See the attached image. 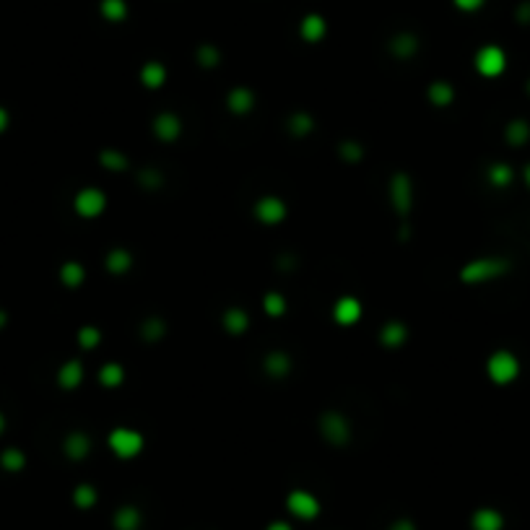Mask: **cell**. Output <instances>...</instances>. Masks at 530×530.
<instances>
[{"mask_svg": "<svg viewBox=\"0 0 530 530\" xmlns=\"http://www.w3.org/2000/svg\"><path fill=\"white\" fill-rule=\"evenodd\" d=\"M486 370H489V377L494 379V382H499V385H507V382H512V379L517 377L520 364H517V359H514L510 351H497L489 359Z\"/></svg>", "mask_w": 530, "mask_h": 530, "instance_id": "cell-1", "label": "cell"}, {"mask_svg": "<svg viewBox=\"0 0 530 530\" xmlns=\"http://www.w3.org/2000/svg\"><path fill=\"white\" fill-rule=\"evenodd\" d=\"M507 271V263H502V260H476V263H468L466 268H463V273H460V278L468 283H481V281H489V278H497L499 273H505Z\"/></svg>", "mask_w": 530, "mask_h": 530, "instance_id": "cell-2", "label": "cell"}, {"mask_svg": "<svg viewBox=\"0 0 530 530\" xmlns=\"http://www.w3.org/2000/svg\"><path fill=\"white\" fill-rule=\"evenodd\" d=\"M110 447H112L114 455L120 458H136L141 447H143V437L133 429H114L110 434Z\"/></svg>", "mask_w": 530, "mask_h": 530, "instance_id": "cell-3", "label": "cell"}, {"mask_svg": "<svg viewBox=\"0 0 530 530\" xmlns=\"http://www.w3.org/2000/svg\"><path fill=\"white\" fill-rule=\"evenodd\" d=\"M286 507L289 512L299 520H312L320 512V502L310 494V491H291L289 499H286Z\"/></svg>", "mask_w": 530, "mask_h": 530, "instance_id": "cell-4", "label": "cell"}, {"mask_svg": "<svg viewBox=\"0 0 530 530\" xmlns=\"http://www.w3.org/2000/svg\"><path fill=\"white\" fill-rule=\"evenodd\" d=\"M505 52L499 47H494V45H489V47H483L478 55H476V68H478V73H483V76H489V78H494V76H499V73L505 71Z\"/></svg>", "mask_w": 530, "mask_h": 530, "instance_id": "cell-5", "label": "cell"}, {"mask_svg": "<svg viewBox=\"0 0 530 530\" xmlns=\"http://www.w3.org/2000/svg\"><path fill=\"white\" fill-rule=\"evenodd\" d=\"M105 193H99V190H94V187H88V190H81L78 195H76V211H78L81 216H99L102 211H105Z\"/></svg>", "mask_w": 530, "mask_h": 530, "instance_id": "cell-6", "label": "cell"}, {"mask_svg": "<svg viewBox=\"0 0 530 530\" xmlns=\"http://www.w3.org/2000/svg\"><path fill=\"white\" fill-rule=\"evenodd\" d=\"M320 426H322V437L333 444H343L348 440V424L341 413H325L320 418Z\"/></svg>", "mask_w": 530, "mask_h": 530, "instance_id": "cell-7", "label": "cell"}, {"mask_svg": "<svg viewBox=\"0 0 530 530\" xmlns=\"http://www.w3.org/2000/svg\"><path fill=\"white\" fill-rule=\"evenodd\" d=\"M390 198H393V206L398 213H408L411 211V182L406 175H395L393 182H390Z\"/></svg>", "mask_w": 530, "mask_h": 530, "instance_id": "cell-8", "label": "cell"}, {"mask_svg": "<svg viewBox=\"0 0 530 530\" xmlns=\"http://www.w3.org/2000/svg\"><path fill=\"white\" fill-rule=\"evenodd\" d=\"M257 218L265 221V224H278L283 216H286V206H283L278 198H263L257 203Z\"/></svg>", "mask_w": 530, "mask_h": 530, "instance_id": "cell-9", "label": "cell"}, {"mask_svg": "<svg viewBox=\"0 0 530 530\" xmlns=\"http://www.w3.org/2000/svg\"><path fill=\"white\" fill-rule=\"evenodd\" d=\"M333 314H336V320L341 325H353V322L362 317V305L351 297H343L338 299V305L333 307Z\"/></svg>", "mask_w": 530, "mask_h": 530, "instance_id": "cell-10", "label": "cell"}, {"mask_svg": "<svg viewBox=\"0 0 530 530\" xmlns=\"http://www.w3.org/2000/svg\"><path fill=\"white\" fill-rule=\"evenodd\" d=\"M473 530H502V514L497 510H478L473 514Z\"/></svg>", "mask_w": 530, "mask_h": 530, "instance_id": "cell-11", "label": "cell"}, {"mask_svg": "<svg viewBox=\"0 0 530 530\" xmlns=\"http://www.w3.org/2000/svg\"><path fill=\"white\" fill-rule=\"evenodd\" d=\"M156 133L164 141H175L177 133H179V120L175 114H161V117H156Z\"/></svg>", "mask_w": 530, "mask_h": 530, "instance_id": "cell-12", "label": "cell"}, {"mask_svg": "<svg viewBox=\"0 0 530 530\" xmlns=\"http://www.w3.org/2000/svg\"><path fill=\"white\" fill-rule=\"evenodd\" d=\"M325 34V21L320 16H307L302 21V37L310 42H317Z\"/></svg>", "mask_w": 530, "mask_h": 530, "instance_id": "cell-13", "label": "cell"}, {"mask_svg": "<svg viewBox=\"0 0 530 530\" xmlns=\"http://www.w3.org/2000/svg\"><path fill=\"white\" fill-rule=\"evenodd\" d=\"M88 447H91V444H88V437H86V434H71V437H68V442H65V452H68V455H71V458H83V455H86V452H88Z\"/></svg>", "mask_w": 530, "mask_h": 530, "instance_id": "cell-14", "label": "cell"}, {"mask_svg": "<svg viewBox=\"0 0 530 530\" xmlns=\"http://www.w3.org/2000/svg\"><path fill=\"white\" fill-rule=\"evenodd\" d=\"M81 377H83V370H81V364L78 362H68L63 370H60V377H57V379H60V385L71 390V387L78 385Z\"/></svg>", "mask_w": 530, "mask_h": 530, "instance_id": "cell-15", "label": "cell"}, {"mask_svg": "<svg viewBox=\"0 0 530 530\" xmlns=\"http://www.w3.org/2000/svg\"><path fill=\"white\" fill-rule=\"evenodd\" d=\"M138 522H141V514H138L133 507H122L120 512L114 514V525H117V530H136Z\"/></svg>", "mask_w": 530, "mask_h": 530, "instance_id": "cell-16", "label": "cell"}, {"mask_svg": "<svg viewBox=\"0 0 530 530\" xmlns=\"http://www.w3.org/2000/svg\"><path fill=\"white\" fill-rule=\"evenodd\" d=\"M229 107L240 114L247 112L249 107H252V94H249L247 88H234L232 94H229Z\"/></svg>", "mask_w": 530, "mask_h": 530, "instance_id": "cell-17", "label": "cell"}, {"mask_svg": "<svg viewBox=\"0 0 530 530\" xmlns=\"http://www.w3.org/2000/svg\"><path fill=\"white\" fill-rule=\"evenodd\" d=\"M164 76H167V73H164V68H161L159 63H148L143 71H141V81L151 88L161 86V83H164Z\"/></svg>", "mask_w": 530, "mask_h": 530, "instance_id": "cell-18", "label": "cell"}, {"mask_svg": "<svg viewBox=\"0 0 530 530\" xmlns=\"http://www.w3.org/2000/svg\"><path fill=\"white\" fill-rule=\"evenodd\" d=\"M224 325H226V330H232V333H242V330L247 328V314L234 307V310H229V312L224 314Z\"/></svg>", "mask_w": 530, "mask_h": 530, "instance_id": "cell-19", "label": "cell"}, {"mask_svg": "<svg viewBox=\"0 0 530 530\" xmlns=\"http://www.w3.org/2000/svg\"><path fill=\"white\" fill-rule=\"evenodd\" d=\"M265 370L271 372V375H276V377H281V375L289 372V359H286L283 353H271V356L265 359Z\"/></svg>", "mask_w": 530, "mask_h": 530, "instance_id": "cell-20", "label": "cell"}, {"mask_svg": "<svg viewBox=\"0 0 530 530\" xmlns=\"http://www.w3.org/2000/svg\"><path fill=\"white\" fill-rule=\"evenodd\" d=\"M107 265H110L112 273H122V271H128L130 268V255L125 252V249H114L112 255L107 257Z\"/></svg>", "mask_w": 530, "mask_h": 530, "instance_id": "cell-21", "label": "cell"}, {"mask_svg": "<svg viewBox=\"0 0 530 530\" xmlns=\"http://www.w3.org/2000/svg\"><path fill=\"white\" fill-rule=\"evenodd\" d=\"M99 379H102V385L107 387H114L122 382V367H117V364H107L105 370L99 372Z\"/></svg>", "mask_w": 530, "mask_h": 530, "instance_id": "cell-22", "label": "cell"}, {"mask_svg": "<svg viewBox=\"0 0 530 530\" xmlns=\"http://www.w3.org/2000/svg\"><path fill=\"white\" fill-rule=\"evenodd\" d=\"M403 338H406V328L398 325V322L385 325V330H382V341H385V346H398Z\"/></svg>", "mask_w": 530, "mask_h": 530, "instance_id": "cell-23", "label": "cell"}, {"mask_svg": "<svg viewBox=\"0 0 530 530\" xmlns=\"http://www.w3.org/2000/svg\"><path fill=\"white\" fill-rule=\"evenodd\" d=\"M63 281L68 283V286H78V283L83 281V268H81L78 263H68L63 268Z\"/></svg>", "mask_w": 530, "mask_h": 530, "instance_id": "cell-24", "label": "cell"}, {"mask_svg": "<svg viewBox=\"0 0 530 530\" xmlns=\"http://www.w3.org/2000/svg\"><path fill=\"white\" fill-rule=\"evenodd\" d=\"M102 13H105L107 18L117 21V18L125 16V3H122V0H105V3H102Z\"/></svg>", "mask_w": 530, "mask_h": 530, "instance_id": "cell-25", "label": "cell"}, {"mask_svg": "<svg viewBox=\"0 0 530 530\" xmlns=\"http://www.w3.org/2000/svg\"><path fill=\"white\" fill-rule=\"evenodd\" d=\"M429 97H432V102H437V105H447L452 99V88L444 86V83H434V86L429 88Z\"/></svg>", "mask_w": 530, "mask_h": 530, "instance_id": "cell-26", "label": "cell"}, {"mask_svg": "<svg viewBox=\"0 0 530 530\" xmlns=\"http://www.w3.org/2000/svg\"><path fill=\"white\" fill-rule=\"evenodd\" d=\"M263 305H265V312H271V314H283V310H286V302H283L278 294H268V297L263 299Z\"/></svg>", "mask_w": 530, "mask_h": 530, "instance_id": "cell-27", "label": "cell"}, {"mask_svg": "<svg viewBox=\"0 0 530 530\" xmlns=\"http://www.w3.org/2000/svg\"><path fill=\"white\" fill-rule=\"evenodd\" d=\"M94 502H97V494H94L91 486H78V489H76V505L91 507Z\"/></svg>", "mask_w": 530, "mask_h": 530, "instance_id": "cell-28", "label": "cell"}, {"mask_svg": "<svg viewBox=\"0 0 530 530\" xmlns=\"http://www.w3.org/2000/svg\"><path fill=\"white\" fill-rule=\"evenodd\" d=\"M507 136H510V141H512V143H522V141L528 138V125H525V122H520V120L512 122V125H510V130H507Z\"/></svg>", "mask_w": 530, "mask_h": 530, "instance_id": "cell-29", "label": "cell"}, {"mask_svg": "<svg viewBox=\"0 0 530 530\" xmlns=\"http://www.w3.org/2000/svg\"><path fill=\"white\" fill-rule=\"evenodd\" d=\"M510 179H512V172L505 164H497V167L491 169V182L494 185H510Z\"/></svg>", "mask_w": 530, "mask_h": 530, "instance_id": "cell-30", "label": "cell"}, {"mask_svg": "<svg viewBox=\"0 0 530 530\" xmlns=\"http://www.w3.org/2000/svg\"><path fill=\"white\" fill-rule=\"evenodd\" d=\"M78 341H81L83 346H86V348H91L94 343H99V330H94V328H83V330H81Z\"/></svg>", "mask_w": 530, "mask_h": 530, "instance_id": "cell-31", "label": "cell"}, {"mask_svg": "<svg viewBox=\"0 0 530 530\" xmlns=\"http://www.w3.org/2000/svg\"><path fill=\"white\" fill-rule=\"evenodd\" d=\"M102 159H107V161H102V164H107L110 169H122V167H125V159H122L120 153L105 151V153H102Z\"/></svg>", "mask_w": 530, "mask_h": 530, "instance_id": "cell-32", "label": "cell"}, {"mask_svg": "<svg viewBox=\"0 0 530 530\" xmlns=\"http://www.w3.org/2000/svg\"><path fill=\"white\" fill-rule=\"evenodd\" d=\"M3 463H8L11 468H18V466H21V463H24V460H21V455H18L16 450H8V455L3 458Z\"/></svg>", "mask_w": 530, "mask_h": 530, "instance_id": "cell-33", "label": "cell"}, {"mask_svg": "<svg viewBox=\"0 0 530 530\" xmlns=\"http://www.w3.org/2000/svg\"><path fill=\"white\" fill-rule=\"evenodd\" d=\"M455 3H458V8H463V11H476L483 0H455Z\"/></svg>", "mask_w": 530, "mask_h": 530, "instance_id": "cell-34", "label": "cell"}, {"mask_svg": "<svg viewBox=\"0 0 530 530\" xmlns=\"http://www.w3.org/2000/svg\"><path fill=\"white\" fill-rule=\"evenodd\" d=\"M390 530H413V525H411V522H406V520H401V522H395Z\"/></svg>", "mask_w": 530, "mask_h": 530, "instance_id": "cell-35", "label": "cell"}, {"mask_svg": "<svg viewBox=\"0 0 530 530\" xmlns=\"http://www.w3.org/2000/svg\"><path fill=\"white\" fill-rule=\"evenodd\" d=\"M268 530H291V528L286 525V522H273V525H271Z\"/></svg>", "mask_w": 530, "mask_h": 530, "instance_id": "cell-36", "label": "cell"}, {"mask_svg": "<svg viewBox=\"0 0 530 530\" xmlns=\"http://www.w3.org/2000/svg\"><path fill=\"white\" fill-rule=\"evenodd\" d=\"M6 125H8V114H6L3 110H0V130L6 128Z\"/></svg>", "mask_w": 530, "mask_h": 530, "instance_id": "cell-37", "label": "cell"}, {"mask_svg": "<svg viewBox=\"0 0 530 530\" xmlns=\"http://www.w3.org/2000/svg\"><path fill=\"white\" fill-rule=\"evenodd\" d=\"M525 179H528V185H530V167L525 169Z\"/></svg>", "mask_w": 530, "mask_h": 530, "instance_id": "cell-38", "label": "cell"}, {"mask_svg": "<svg viewBox=\"0 0 530 530\" xmlns=\"http://www.w3.org/2000/svg\"><path fill=\"white\" fill-rule=\"evenodd\" d=\"M0 429H3V416H0Z\"/></svg>", "mask_w": 530, "mask_h": 530, "instance_id": "cell-39", "label": "cell"}]
</instances>
